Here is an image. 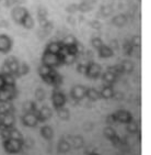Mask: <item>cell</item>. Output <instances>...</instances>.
Wrapping results in <instances>:
<instances>
[{"mask_svg": "<svg viewBox=\"0 0 151 155\" xmlns=\"http://www.w3.org/2000/svg\"><path fill=\"white\" fill-rule=\"evenodd\" d=\"M86 98H88L90 101H96L101 98L100 91L95 89V88H87Z\"/></svg>", "mask_w": 151, "mask_h": 155, "instance_id": "e0dca14e", "label": "cell"}, {"mask_svg": "<svg viewBox=\"0 0 151 155\" xmlns=\"http://www.w3.org/2000/svg\"><path fill=\"white\" fill-rule=\"evenodd\" d=\"M102 79H103V81H105L107 85H112V84H114L116 81V79H117V76H116V75H114L113 73L106 71V72L102 75Z\"/></svg>", "mask_w": 151, "mask_h": 155, "instance_id": "cb8c5ba5", "label": "cell"}, {"mask_svg": "<svg viewBox=\"0 0 151 155\" xmlns=\"http://www.w3.org/2000/svg\"><path fill=\"white\" fill-rule=\"evenodd\" d=\"M9 139H13V140H23V137L21 134V132L18 129L10 128L9 129Z\"/></svg>", "mask_w": 151, "mask_h": 155, "instance_id": "4dcf8cb0", "label": "cell"}, {"mask_svg": "<svg viewBox=\"0 0 151 155\" xmlns=\"http://www.w3.org/2000/svg\"><path fill=\"white\" fill-rule=\"evenodd\" d=\"M90 25H91V28L95 29V30H100L101 28H102V24L99 21H92L91 23H90Z\"/></svg>", "mask_w": 151, "mask_h": 155, "instance_id": "f907efd6", "label": "cell"}, {"mask_svg": "<svg viewBox=\"0 0 151 155\" xmlns=\"http://www.w3.org/2000/svg\"><path fill=\"white\" fill-rule=\"evenodd\" d=\"M60 48H61V43L60 42H49L47 46L45 48V51L54 54H59Z\"/></svg>", "mask_w": 151, "mask_h": 155, "instance_id": "d6986e66", "label": "cell"}, {"mask_svg": "<svg viewBox=\"0 0 151 155\" xmlns=\"http://www.w3.org/2000/svg\"><path fill=\"white\" fill-rule=\"evenodd\" d=\"M138 129H139L138 123H137L136 121H134V120H131V121H129L128 123H126V130H127L129 133H137V132H138Z\"/></svg>", "mask_w": 151, "mask_h": 155, "instance_id": "836d02e7", "label": "cell"}, {"mask_svg": "<svg viewBox=\"0 0 151 155\" xmlns=\"http://www.w3.org/2000/svg\"><path fill=\"white\" fill-rule=\"evenodd\" d=\"M111 48H112L113 51H115L116 48H118V43H117V40H112L111 41Z\"/></svg>", "mask_w": 151, "mask_h": 155, "instance_id": "816d5d0a", "label": "cell"}, {"mask_svg": "<svg viewBox=\"0 0 151 155\" xmlns=\"http://www.w3.org/2000/svg\"><path fill=\"white\" fill-rule=\"evenodd\" d=\"M24 140H13V139H8L3 140V149L9 154H17L21 152L23 149Z\"/></svg>", "mask_w": 151, "mask_h": 155, "instance_id": "7a4b0ae2", "label": "cell"}, {"mask_svg": "<svg viewBox=\"0 0 151 155\" xmlns=\"http://www.w3.org/2000/svg\"><path fill=\"white\" fill-rule=\"evenodd\" d=\"M5 89L8 91V93L11 95L12 99H14L18 97V90H17V87H15V85H6V86L3 87Z\"/></svg>", "mask_w": 151, "mask_h": 155, "instance_id": "8d00e7d4", "label": "cell"}, {"mask_svg": "<svg viewBox=\"0 0 151 155\" xmlns=\"http://www.w3.org/2000/svg\"><path fill=\"white\" fill-rule=\"evenodd\" d=\"M90 10H92V3H90L89 0L82 1L80 5H78V11L81 12H89Z\"/></svg>", "mask_w": 151, "mask_h": 155, "instance_id": "1f68e13d", "label": "cell"}, {"mask_svg": "<svg viewBox=\"0 0 151 155\" xmlns=\"http://www.w3.org/2000/svg\"><path fill=\"white\" fill-rule=\"evenodd\" d=\"M13 42L10 36L6 34H0V53H8L11 51Z\"/></svg>", "mask_w": 151, "mask_h": 155, "instance_id": "ba28073f", "label": "cell"}, {"mask_svg": "<svg viewBox=\"0 0 151 155\" xmlns=\"http://www.w3.org/2000/svg\"><path fill=\"white\" fill-rule=\"evenodd\" d=\"M3 81H5V86L6 85H15V77L14 75L12 74L3 75Z\"/></svg>", "mask_w": 151, "mask_h": 155, "instance_id": "f35d334b", "label": "cell"}, {"mask_svg": "<svg viewBox=\"0 0 151 155\" xmlns=\"http://www.w3.org/2000/svg\"><path fill=\"white\" fill-rule=\"evenodd\" d=\"M11 100H13L11 95H10L5 88L0 89V102H9V101H11Z\"/></svg>", "mask_w": 151, "mask_h": 155, "instance_id": "e575fe53", "label": "cell"}, {"mask_svg": "<svg viewBox=\"0 0 151 155\" xmlns=\"http://www.w3.org/2000/svg\"><path fill=\"white\" fill-rule=\"evenodd\" d=\"M90 155H100V154H98V153H91V154H90Z\"/></svg>", "mask_w": 151, "mask_h": 155, "instance_id": "11a10c76", "label": "cell"}, {"mask_svg": "<svg viewBox=\"0 0 151 155\" xmlns=\"http://www.w3.org/2000/svg\"><path fill=\"white\" fill-rule=\"evenodd\" d=\"M13 5H15V0H6V6L11 7Z\"/></svg>", "mask_w": 151, "mask_h": 155, "instance_id": "f5cc1de1", "label": "cell"}, {"mask_svg": "<svg viewBox=\"0 0 151 155\" xmlns=\"http://www.w3.org/2000/svg\"><path fill=\"white\" fill-rule=\"evenodd\" d=\"M66 96L64 95V93L59 91V90H54L53 95H52V101H53V104L55 109L60 107H64L66 104Z\"/></svg>", "mask_w": 151, "mask_h": 155, "instance_id": "9c48e42d", "label": "cell"}, {"mask_svg": "<svg viewBox=\"0 0 151 155\" xmlns=\"http://www.w3.org/2000/svg\"><path fill=\"white\" fill-rule=\"evenodd\" d=\"M15 123V118L13 112L0 114V130L13 128Z\"/></svg>", "mask_w": 151, "mask_h": 155, "instance_id": "3957f363", "label": "cell"}, {"mask_svg": "<svg viewBox=\"0 0 151 155\" xmlns=\"http://www.w3.org/2000/svg\"><path fill=\"white\" fill-rule=\"evenodd\" d=\"M121 69H123V73H131L134 71V68H135L134 63L128 60L121 61Z\"/></svg>", "mask_w": 151, "mask_h": 155, "instance_id": "d4e9b609", "label": "cell"}, {"mask_svg": "<svg viewBox=\"0 0 151 155\" xmlns=\"http://www.w3.org/2000/svg\"><path fill=\"white\" fill-rule=\"evenodd\" d=\"M66 11L68 13H76L78 11V5L77 3H71L66 8Z\"/></svg>", "mask_w": 151, "mask_h": 155, "instance_id": "bcb514c9", "label": "cell"}, {"mask_svg": "<svg viewBox=\"0 0 151 155\" xmlns=\"http://www.w3.org/2000/svg\"><path fill=\"white\" fill-rule=\"evenodd\" d=\"M123 48H124V51L126 52V54H127V55H131V54L133 53V51H134L133 45H131V43H125Z\"/></svg>", "mask_w": 151, "mask_h": 155, "instance_id": "7dc6e473", "label": "cell"}, {"mask_svg": "<svg viewBox=\"0 0 151 155\" xmlns=\"http://www.w3.org/2000/svg\"><path fill=\"white\" fill-rule=\"evenodd\" d=\"M21 25H22L23 28H25V29H27V30L33 29V27H34V20H33V18L31 17L30 13L24 18V20L22 21Z\"/></svg>", "mask_w": 151, "mask_h": 155, "instance_id": "83f0119b", "label": "cell"}, {"mask_svg": "<svg viewBox=\"0 0 151 155\" xmlns=\"http://www.w3.org/2000/svg\"><path fill=\"white\" fill-rule=\"evenodd\" d=\"M41 135L44 137L45 140H52L54 137V130L49 125H44L41 128Z\"/></svg>", "mask_w": 151, "mask_h": 155, "instance_id": "ac0fdd59", "label": "cell"}, {"mask_svg": "<svg viewBox=\"0 0 151 155\" xmlns=\"http://www.w3.org/2000/svg\"><path fill=\"white\" fill-rule=\"evenodd\" d=\"M87 66H88V64H84V63H79V64H78V66H77V72L80 73V74L86 75Z\"/></svg>", "mask_w": 151, "mask_h": 155, "instance_id": "ee69618b", "label": "cell"}, {"mask_svg": "<svg viewBox=\"0 0 151 155\" xmlns=\"http://www.w3.org/2000/svg\"><path fill=\"white\" fill-rule=\"evenodd\" d=\"M34 114H35V116L37 117L39 122H44V121H46V120L52 118V116H53V111H52V109H50L49 107L44 106V107H42L41 109H36V110L34 111Z\"/></svg>", "mask_w": 151, "mask_h": 155, "instance_id": "52a82bcc", "label": "cell"}, {"mask_svg": "<svg viewBox=\"0 0 151 155\" xmlns=\"http://www.w3.org/2000/svg\"><path fill=\"white\" fill-rule=\"evenodd\" d=\"M1 75H7V74H12L11 73V69L8 65H7L6 63H3V65L1 66Z\"/></svg>", "mask_w": 151, "mask_h": 155, "instance_id": "c3c4849f", "label": "cell"}, {"mask_svg": "<svg viewBox=\"0 0 151 155\" xmlns=\"http://www.w3.org/2000/svg\"><path fill=\"white\" fill-rule=\"evenodd\" d=\"M37 108H36V104L33 101H27L23 104V111L24 114H27V112H34Z\"/></svg>", "mask_w": 151, "mask_h": 155, "instance_id": "d6a6232c", "label": "cell"}, {"mask_svg": "<svg viewBox=\"0 0 151 155\" xmlns=\"http://www.w3.org/2000/svg\"><path fill=\"white\" fill-rule=\"evenodd\" d=\"M42 64L44 65H47L52 68L54 67H57L62 64V57L60 56L59 54H54L47 52L44 50V53L42 55Z\"/></svg>", "mask_w": 151, "mask_h": 155, "instance_id": "6da1fadb", "label": "cell"}, {"mask_svg": "<svg viewBox=\"0 0 151 155\" xmlns=\"http://www.w3.org/2000/svg\"><path fill=\"white\" fill-rule=\"evenodd\" d=\"M114 117H115L116 119V122H121V123H128L129 121L133 120V116L127 110H117L114 114Z\"/></svg>", "mask_w": 151, "mask_h": 155, "instance_id": "7c38bea8", "label": "cell"}, {"mask_svg": "<svg viewBox=\"0 0 151 155\" xmlns=\"http://www.w3.org/2000/svg\"><path fill=\"white\" fill-rule=\"evenodd\" d=\"M131 44L133 45V48H140V44H141L140 35H134L131 40Z\"/></svg>", "mask_w": 151, "mask_h": 155, "instance_id": "b9f144b4", "label": "cell"}, {"mask_svg": "<svg viewBox=\"0 0 151 155\" xmlns=\"http://www.w3.org/2000/svg\"><path fill=\"white\" fill-rule=\"evenodd\" d=\"M78 40L74 38V35H71V34H69V35L65 36L64 39L61 40V45L62 46H65V48H69V46H72V45H76L77 44Z\"/></svg>", "mask_w": 151, "mask_h": 155, "instance_id": "7402d4cb", "label": "cell"}, {"mask_svg": "<svg viewBox=\"0 0 151 155\" xmlns=\"http://www.w3.org/2000/svg\"><path fill=\"white\" fill-rule=\"evenodd\" d=\"M57 149H58V152H59V153L65 154V153L69 152V150L71 149V145L67 140H65V139H61V140L58 142V146H57Z\"/></svg>", "mask_w": 151, "mask_h": 155, "instance_id": "44dd1931", "label": "cell"}, {"mask_svg": "<svg viewBox=\"0 0 151 155\" xmlns=\"http://www.w3.org/2000/svg\"><path fill=\"white\" fill-rule=\"evenodd\" d=\"M103 133H104V135H105V137H106V139H109L110 141H112L113 139L116 137L115 130H114L112 127H110V125H107V127H105V128H104Z\"/></svg>", "mask_w": 151, "mask_h": 155, "instance_id": "f1b7e54d", "label": "cell"}, {"mask_svg": "<svg viewBox=\"0 0 151 155\" xmlns=\"http://www.w3.org/2000/svg\"><path fill=\"white\" fill-rule=\"evenodd\" d=\"M22 123L25 127L34 128L39 123V119H37V117L35 116L34 112H27V114H24L23 117H22Z\"/></svg>", "mask_w": 151, "mask_h": 155, "instance_id": "8fae6325", "label": "cell"}, {"mask_svg": "<svg viewBox=\"0 0 151 155\" xmlns=\"http://www.w3.org/2000/svg\"><path fill=\"white\" fill-rule=\"evenodd\" d=\"M37 15H39V19L41 18H47V10L44 7H39V10H37Z\"/></svg>", "mask_w": 151, "mask_h": 155, "instance_id": "f6af8a7d", "label": "cell"}, {"mask_svg": "<svg viewBox=\"0 0 151 155\" xmlns=\"http://www.w3.org/2000/svg\"><path fill=\"white\" fill-rule=\"evenodd\" d=\"M42 79L46 84H48V85H53V86H56V87L59 86L62 81V77L55 71V69H53L49 75H47L46 77L42 78Z\"/></svg>", "mask_w": 151, "mask_h": 155, "instance_id": "30bf717a", "label": "cell"}, {"mask_svg": "<svg viewBox=\"0 0 151 155\" xmlns=\"http://www.w3.org/2000/svg\"><path fill=\"white\" fill-rule=\"evenodd\" d=\"M42 28V30L44 31L45 33H46V34H47V33H49L50 31L53 30V23H52V22H50V21H47V22H46V23L44 24V25H43V27H41Z\"/></svg>", "mask_w": 151, "mask_h": 155, "instance_id": "7bdbcfd3", "label": "cell"}, {"mask_svg": "<svg viewBox=\"0 0 151 155\" xmlns=\"http://www.w3.org/2000/svg\"><path fill=\"white\" fill-rule=\"evenodd\" d=\"M112 11L113 9L110 6H102L100 10V15H102V18H106V17H109L112 13Z\"/></svg>", "mask_w": 151, "mask_h": 155, "instance_id": "74e56055", "label": "cell"}, {"mask_svg": "<svg viewBox=\"0 0 151 155\" xmlns=\"http://www.w3.org/2000/svg\"><path fill=\"white\" fill-rule=\"evenodd\" d=\"M52 71H53L52 67H49V66H47V65H44V64H42L39 67V74L42 78H44V77H46L47 75H49L50 73H52Z\"/></svg>", "mask_w": 151, "mask_h": 155, "instance_id": "f546056e", "label": "cell"}, {"mask_svg": "<svg viewBox=\"0 0 151 155\" xmlns=\"http://www.w3.org/2000/svg\"><path fill=\"white\" fill-rule=\"evenodd\" d=\"M14 107L11 102H0V114H8V112H13Z\"/></svg>", "mask_w": 151, "mask_h": 155, "instance_id": "484cf974", "label": "cell"}, {"mask_svg": "<svg viewBox=\"0 0 151 155\" xmlns=\"http://www.w3.org/2000/svg\"><path fill=\"white\" fill-rule=\"evenodd\" d=\"M98 53L99 56L102 57V58H110V57H112L114 55V51L110 46H107V45H103L102 48H99Z\"/></svg>", "mask_w": 151, "mask_h": 155, "instance_id": "2e32d148", "label": "cell"}, {"mask_svg": "<svg viewBox=\"0 0 151 155\" xmlns=\"http://www.w3.org/2000/svg\"><path fill=\"white\" fill-rule=\"evenodd\" d=\"M27 15H29V11H27V8L21 6H17L11 11V17L13 19V21H14L15 23H19V24L22 23V21L24 20V18Z\"/></svg>", "mask_w": 151, "mask_h": 155, "instance_id": "277c9868", "label": "cell"}, {"mask_svg": "<svg viewBox=\"0 0 151 155\" xmlns=\"http://www.w3.org/2000/svg\"><path fill=\"white\" fill-rule=\"evenodd\" d=\"M115 95V91L113 89L112 85H106V86H104L102 88V90L100 91V96L101 98H104V99H111L114 97Z\"/></svg>", "mask_w": 151, "mask_h": 155, "instance_id": "9a60e30c", "label": "cell"}, {"mask_svg": "<svg viewBox=\"0 0 151 155\" xmlns=\"http://www.w3.org/2000/svg\"><path fill=\"white\" fill-rule=\"evenodd\" d=\"M86 93H87V87L83 85H76L71 88L70 96L71 98L74 99L76 101H79L81 99L86 98Z\"/></svg>", "mask_w": 151, "mask_h": 155, "instance_id": "8992f818", "label": "cell"}, {"mask_svg": "<svg viewBox=\"0 0 151 155\" xmlns=\"http://www.w3.org/2000/svg\"><path fill=\"white\" fill-rule=\"evenodd\" d=\"M57 114H58V118L61 120H68L70 118V112L67 108L65 107H60V108H57Z\"/></svg>", "mask_w": 151, "mask_h": 155, "instance_id": "4316f807", "label": "cell"}, {"mask_svg": "<svg viewBox=\"0 0 151 155\" xmlns=\"http://www.w3.org/2000/svg\"><path fill=\"white\" fill-rule=\"evenodd\" d=\"M105 122H106L109 125L113 124V123H115L116 122V119H115V117H114V114H109V116L106 117V119H105Z\"/></svg>", "mask_w": 151, "mask_h": 155, "instance_id": "681fc988", "label": "cell"}, {"mask_svg": "<svg viewBox=\"0 0 151 155\" xmlns=\"http://www.w3.org/2000/svg\"><path fill=\"white\" fill-rule=\"evenodd\" d=\"M77 61V55H72V54H66L65 56H62V64L66 65H71Z\"/></svg>", "mask_w": 151, "mask_h": 155, "instance_id": "d590c367", "label": "cell"}, {"mask_svg": "<svg viewBox=\"0 0 151 155\" xmlns=\"http://www.w3.org/2000/svg\"><path fill=\"white\" fill-rule=\"evenodd\" d=\"M5 63L9 66L10 69H11L12 75H14V77H15V74H17V72H18L19 65H20V63H19L18 58H17V57H14V56H9L8 58H6Z\"/></svg>", "mask_w": 151, "mask_h": 155, "instance_id": "4fadbf2b", "label": "cell"}, {"mask_svg": "<svg viewBox=\"0 0 151 155\" xmlns=\"http://www.w3.org/2000/svg\"><path fill=\"white\" fill-rule=\"evenodd\" d=\"M29 72H30V66L27 65V63H20L18 72H17V74H15V78L22 77V76H24V75H27Z\"/></svg>", "mask_w": 151, "mask_h": 155, "instance_id": "603a6c76", "label": "cell"}, {"mask_svg": "<svg viewBox=\"0 0 151 155\" xmlns=\"http://www.w3.org/2000/svg\"><path fill=\"white\" fill-rule=\"evenodd\" d=\"M69 143L72 147L74 149H81L84 144V141H83V137L81 135H70L69 137Z\"/></svg>", "mask_w": 151, "mask_h": 155, "instance_id": "5bb4252c", "label": "cell"}, {"mask_svg": "<svg viewBox=\"0 0 151 155\" xmlns=\"http://www.w3.org/2000/svg\"><path fill=\"white\" fill-rule=\"evenodd\" d=\"M101 72H102V67L101 65H99L98 63L94 62H90L87 66V72L86 75L90 79H96L101 75Z\"/></svg>", "mask_w": 151, "mask_h": 155, "instance_id": "5b68a950", "label": "cell"}, {"mask_svg": "<svg viewBox=\"0 0 151 155\" xmlns=\"http://www.w3.org/2000/svg\"><path fill=\"white\" fill-rule=\"evenodd\" d=\"M35 98L37 101H43L45 99V91L43 88H37L35 90Z\"/></svg>", "mask_w": 151, "mask_h": 155, "instance_id": "60d3db41", "label": "cell"}, {"mask_svg": "<svg viewBox=\"0 0 151 155\" xmlns=\"http://www.w3.org/2000/svg\"><path fill=\"white\" fill-rule=\"evenodd\" d=\"M5 87V81H3V75L0 74V89H2Z\"/></svg>", "mask_w": 151, "mask_h": 155, "instance_id": "db71d44e", "label": "cell"}, {"mask_svg": "<svg viewBox=\"0 0 151 155\" xmlns=\"http://www.w3.org/2000/svg\"><path fill=\"white\" fill-rule=\"evenodd\" d=\"M91 43H92V46H93L95 50H99V48H102L104 45L103 41H102L100 38H93V39L91 40Z\"/></svg>", "mask_w": 151, "mask_h": 155, "instance_id": "ab89813d", "label": "cell"}, {"mask_svg": "<svg viewBox=\"0 0 151 155\" xmlns=\"http://www.w3.org/2000/svg\"><path fill=\"white\" fill-rule=\"evenodd\" d=\"M112 23L115 25V27H124L125 24L127 23V17L125 15H115L114 18L112 19Z\"/></svg>", "mask_w": 151, "mask_h": 155, "instance_id": "ffe728a7", "label": "cell"}]
</instances>
